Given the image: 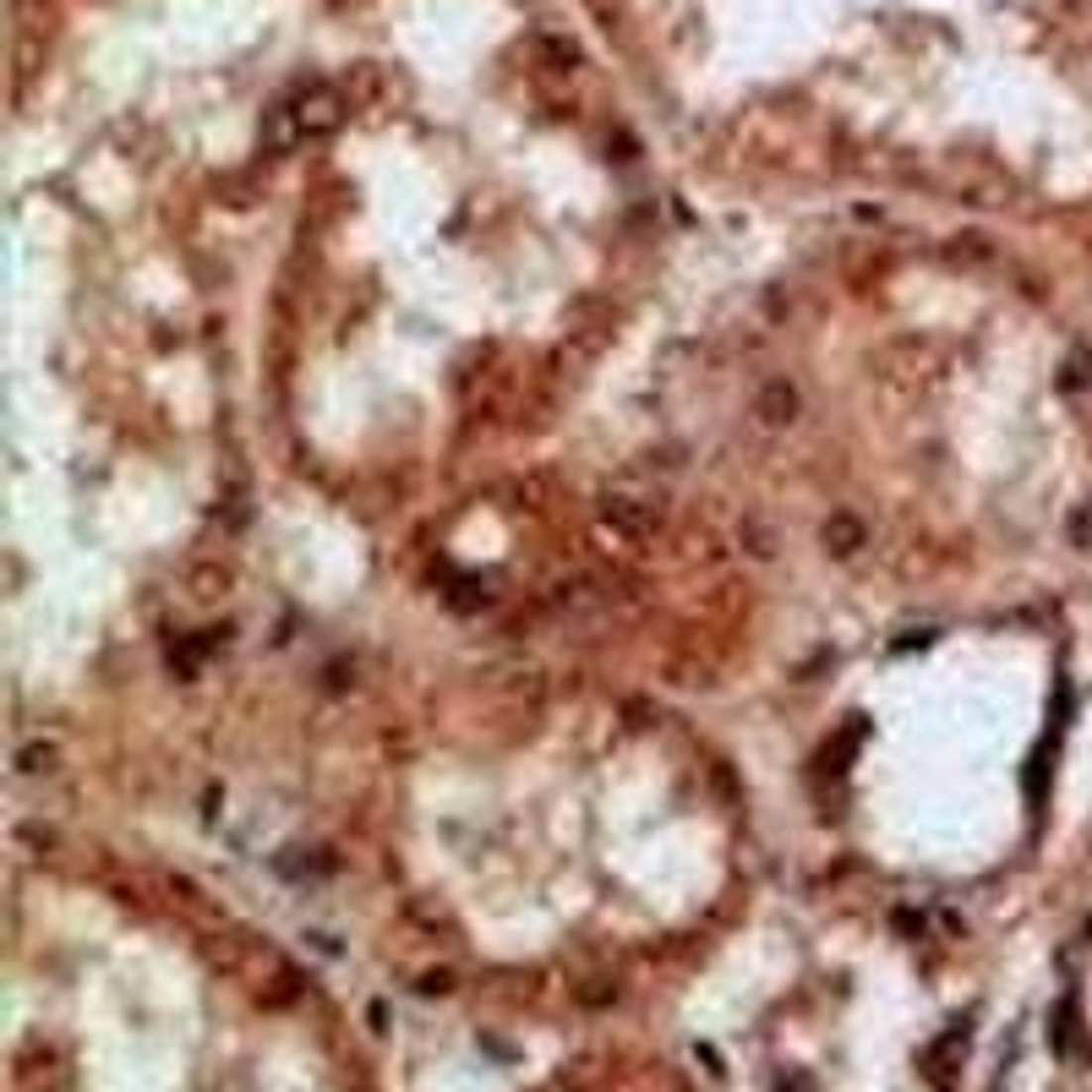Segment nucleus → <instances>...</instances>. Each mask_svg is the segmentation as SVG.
I'll return each mask as SVG.
<instances>
[{
  "instance_id": "1",
  "label": "nucleus",
  "mask_w": 1092,
  "mask_h": 1092,
  "mask_svg": "<svg viewBox=\"0 0 1092 1092\" xmlns=\"http://www.w3.org/2000/svg\"><path fill=\"white\" fill-rule=\"evenodd\" d=\"M765 410H771V421H792V410H797L792 388H771V399H765Z\"/></svg>"
},
{
  "instance_id": "2",
  "label": "nucleus",
  "mask_w": 1092,
  "mask_h": 1092,
  "mask_svg": "<svg viewBox=\"0 0 1092 1092\" xmlns=\"http://www.w3.org/2000/svg\"><path fill=\"white\" fill-rule=\"evenodd\" d=\"M1070 536H1076V546H1092V508H1081V514L1070 519Z\"/></svg>"
}]
</instances>
